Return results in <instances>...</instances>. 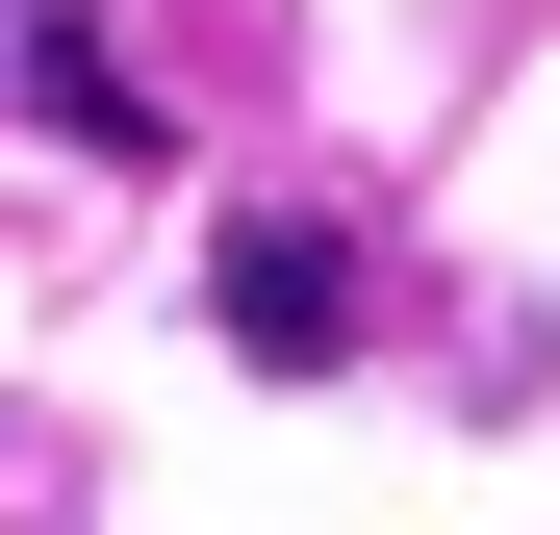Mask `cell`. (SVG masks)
<instances>
[{
	"label": "cell",
	"mask_w": 560,
	"mask_h": 535,
	"mask_svg": "<svg viewBox=\"0 0 560 535\" xmlns=\"http://www.w3.org/2000/svg\"><path fill=\"white\" fill-rule=\"evenodd\" d=\"M205 332L255 357V383H331V357L383 332V255H357L331 205H230V255H205Z\"/></svg>",
	"instance_id": "obj_1"
},
{
	"label": "cell",
	"mask_w": 560,
	"mask_h": 535,
	"mask_svg": "<svg viewBox=\"0 0 560 535\" xmlns=\"http://www.w3.org/2000/svg\"><path fill=\"white\" fill-rule=\"evenodd\" d=\"M26 128H51V153H178V103L128 77L103 0H26Z\"/></svg>",
	"instance_id": "obj_2"
},
{
	"label": "cell",
	"mask_w": 560,
	"mask_h": 535,
	"mask_svg": "<svg viewBox=\"0 0 560 535\" xmlns=\"http://www.w3.org/2000/svg\"><path fill=\"white\" fill-rule=\"evenodd\" d=\"M0 26H26V0H0Z\"/></svg>",
	"instance_id": "obj_3"
}]
</instances>
